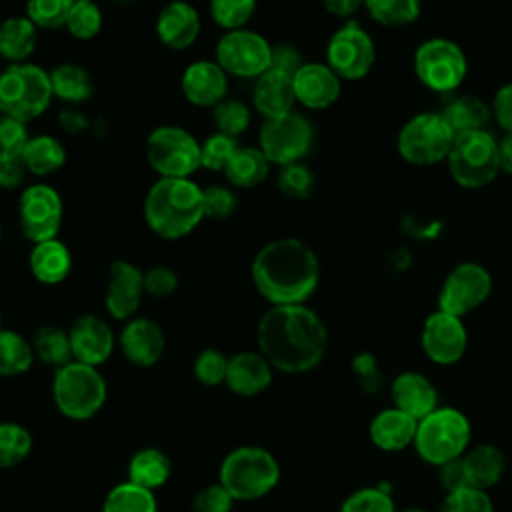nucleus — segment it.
Wrapping results in <instances>:
<instances>
[{
  "label": "nucleus",
  "mask_w": 512,
  "mask_h": 512,
  "mask_svg": "<svg viewBox=\"0 0 512 512\" xmlns=\"http://www.w3.org/2000/svg\"><path fill=\"white\" fill-rule=\"evenodd\" d=\"M106 396L108 386L96 366L72 360L54 374V404L70 420H88L96 416L104 406Z\"/></svg>",
  "instance_id": "nucleus-6"
},
{
  "label": "nucleus",
  "mask_w": 512,
  "mask_h": 512,
  "mask_svg": "<svg viewBox=\"0 0 512 512\" xmlns=\"http://www.w3.org/2000/svg\"><path fill=\"white\" fill-rule=\"evenodd\" d=\"M442 116L448 122V126L452 128V132L458 136L464 132L484 130L492 116V108L478 96L462 94V96L452 98L446 104V108L442 110Z\"/></svg>",
  "instance_id": "nucleus-32"
},
{
  "label": "nucleus",
  "mask_w": 512,
  "mask_h": 512,
  "mask_svg": "<svg viewBox=\"0 0 512 512\" xmlns=\"http://www.w3.org/2000/svg\"><path fill=\"white\" fill-rule=\"evenodd\" d=\"M226 370H228V358L216 350V348H206L202 350L192 366L194 378L204 384V386H218L224 384L226 380Z\"/></svg>",
  "instance_id": "nucleus-49"
},
{
  "label": "nucleus",
  "mask_w": 512,
  "mask_h": 512,
  "mask_svg": "<svg viewBox=\"0 0 512 512\" xmlns=\"http://www.w3.org/2000/svg\"><path fill=\"white\" fill-rule=\"evenodd\" d=\"M314 128L306 116L290 112L280 118L266 120L260 128V150L270 164H294L310 152Z\"/></svg>",
  "instance_id": "nucleus-12"
},
{
  "label": "nucleus",
  "mask_w": 512,
  "mask_h": 512,
  "mask_svg": "<svg viewBox=\"0 0 512 512\" xmlns=\"http://www.w3.org/2000/svg\"><path fill=\"white\" fill-rule=\"evenodd\" d=\"M200 34L198 10L184 2H168L156 18V36L170 50H186L196 42Z\"/></svg>",
  "instance_id": "nucleus-23"
},
{
  "label": "nucleus",
  "mask_w": 512,
  "mask_h": 512,
  "mask_svg": "<svg viewBox=\"0 0 512 512\" xmlns=\"http://www.w3.org/2000/svg\"><path fill=\"white\" fill-rule=\"evenodd\" d=\"M492 114L504 134H512V82L502 84L492 100Z\"/></svg>",
  "instance_id": "nucleus-56"
},
{
  "label": "nucleus",
  "mask_w": 512,
  "mask_h": 512,
  "mask_svg": "<svg viewBox=\"0 0 512 512\" xmlns=\"http://www.w3.org/2000/svg\"><path fill=\"white\" fill-rule=\"evenodd\" d=\"M370 18L386 28H402L418 20L420 0H364Z\"/></svg>",
  "instance_id": "nucleus-39"
},
{
  "label": "nucleus",
  "mask_w": 512,
  "mask_h": 512,
  "mask_svg": "<svg viewBox=\"0 0 512 512\" xmlns=\"http://www.w3.org/2000/svg\"><path fill=\"white\" fill-rule=\"evenodd\" d=\"M462 462L466 468L468 484L480 490H488L498 484L506 468V458L494 444H478L466 450Z\"/></svg>",
  "instance_id": "nucleus-29"
},
{
  "label": "nucleus",
  "mask_w": 512,
  "mask_h": 512,
  "mask_svg": "<svg viewBox=\"0 0 512 512\" xmlns=\"http://www.w3.org/2000/svg\"><path fill=\"white\" fill-rule=\"evenodd\" d=\"M164 348V332L150 318H130L120 332V350L134 366H154L162 358Z\"/></svg>",
  "instance_id": "nucleus-21"
},
{
  "label": "nucleus",
  "mask_w": 512,
  "mask_h": 512,
  "mask_svg": "<svg viewBox=\"0 0 512 512\" xmlns=\"http://www.w3.org/2000/svg\"><path fill=\"white\" fill-rule=\"evenodd\" d=\"M402 512H426L424 508H416V506H412V508H404Z\"/></svg>",
  "instance_id": "nucleus-62"
},
{
  "label": "nucleus",
  "mask_w": 512,
  "mask_h": 512,
  "mask_svg": "<svg viewBox=\"0 0 512 512\" xmlns=\"http://www.w3.org/2000/svg\"><path fill=\"white\" fill-rule=\"evenodd\" d=\"M468 444L470 422L466 414L456 408H436L418 420L414 448L418 456L432 466H442L464 456Z\"/></svg>",
  "instance_id": "nucleus-7"
},
{
  "label": "nucleus",
  "mask_w": 512,
  "mask_h": 512,
  "mask_svg": "<svg viewBox=\"0 0 512 512\" xmlns=\"http://www.w3.org/2000/svg\"><path fill=\"white\" fill-rule=\"evenodd\" d=\"M202 218V188L190 178H160L144 198V220L164 240L184 238Z\"/></svg>",
  "instance_id": "nucleus-3"
},
{
  "label": "nucleus",
  "mask_w": 512,
  "mask_h": 512,
  "mask_svg": "<svg viewBox=\"0 0 512 512\" xmlns=\"http://www.w3.org/2000/svg\"><path fill=\"white\" fill-rule=\"evenodd\" d=\"M270 172V160L260 148L240 146L230 164L224 170V176L230 184L238 188H254L266 180Z\"/></svg>",
  "instance_id": "nucleus-34"
},
{
  "label": "nucleus",
  "mask_w": 512,
  "mask_h": 512,
  "mask_svg": "<svg viewBox=\"0 0 512 512\" xmlns=\"http://www.w3.org/2000/svg\"><path fill=\"white\" fill-rule=\"evenodd\" d=\"M270 60V42L246 28L228 30L216 44V62L226 74L238 78H258L270 68Z\"/></svg>",
  "instance_id": "nucleus-14"
},
{
  "label": "nucleus",
  "mask_w": 512,
  "mask_h": 512,
  "mask_svg": "<svg viewBox=\"0 0 512 512\" xmlns=\"http://www.w3.org/2000/svg\"><path fill=\"white\" fill-rule=\"evenodd\" d=\"M240 144L238 138L222 134V132H214L210 134L202 144H200V162L202 168L206 170H226V166L230 164V160L234 158V154L238 152Z\"/></svg>",
  "instance_id": "nucleus-43"
},
{
  "label": "nucleus",
  "mask_w": 512,
  "mask_h": 512,
  "mask_svg": "<svg viewBox=\"0 0 512 512\" xmlns=\"http://www.w3.org/2000/svg\"><path fill=\"white\" fill-rule=\"evenodd\" d=\"M418 420L396 406L380 410L370 422V440L384 452H400L414 444Z\"/></svg>",
  "instance_id": "nucleus-27"
},
{
  "label": "nucleus",
  "mask_w": 512,
  "mask_h": 512,
  "mask_svg": "<svg viewBox=\"0 0 512 512\" xmlns=\"http://www.w3.org/2000/svg\"><path fill=\"white\" fill-rule=\"evenodd\" d=\"M212 118L216 124V132L238 138L240 134H244L248 130L252 114H250V108L242 100L224 98L220 104H216L212 108Z\"/></svg>",
  "instance_id": "nucleus-41"
},
{
  "label": "nucleus",
  "mask_w": 512,
  "mask_h": 512,
  "mask_svg": "<svg viewBox=\"0 0 512 512\" xmlns=\"http://www.w3.org/2000/svg\"><path fill=\"white\" fill-rule=\"evenodd\" d=\"M322 4L330 14L338 18H350L360 10V6H364V0H322Z\"/></svg>",
  "instance_id": "nucleus-59"
},
{
  "label": "nucleus",
  "mask_w": 512,
  "mask_h": 512,
  "mask_svg": "<svg viewBox=\"0 0 512 512\" xmlns=\"http://www.w3.org/2000/svg\"><path fill=\"white\" fill-rule=\"evenodd\" d=\"M258 352L284 374L314 370L328 348L322 318L306 304L270 306L256 328Z\"/></svg>",
  "instance_id": "nucleus-1"
},
{
  "label": "nucleus",
  "mask_w": 512,
  "mask_h": 512,
  "mask_svg": "<svg viewBox=\"0 0 512 512\" xmlns=\"http://www.w3.org/2000/svg\"><path fill=\"white\" fill-rule=\"evenodd\" d=\"M438 512H494V504L486 490L468 486L446 494Z\"/></svg>",
  "instance_id": "nucleus-48"
},
{
  "label": "nucleus",
  "mask_w": 512,
  "mask_h": 512,
  "mask_svg": "<svg viewBox=\"0 0 512 512\" xmlns=\"http://www.w3.org/2000/svg\"><path fill=\"white\" fill-rule=\"evenodd\" d=\"M414 72L428 90L448 94L464 82L468 60L454 40L428 38L414 52Z\"/></svg>",
  "instance_id": "nucleus-11"
},
{
  "label": "nucleus",
  "mask_w": 512,
  "mask_h": 512,
  "mask_svg": "<svg viewBox=\"0 0 512 512\" xmlns=\"http://www.w3.org/2000/svg\"><path fill=\"white\" fill-rule=\"evenodd\" d=\"M392 402L398 410L422 420L438 408V392L434 384L420 372H402L390 386Z\"/></svg>",
  "instance_id": "nucleus-26"
},
{
  "label": "nucleus",
  "mask_w": 512,
  "mask_h": 512,
  "mask_svg": "<svg viewBox=\"0 0 512 512\" xmlns=\"http://www.w3.org/2000/svg\"><path fill=\"white\" fill-rule=\"evenodd\" d=\"M456 134L442 112H420L398 132V154L414 166H432L448 158Z\"/></svg>",
  "instance_id": "nucleus-9"
},
{
  "label": "nucleus",
  "mask_w": 512,
  "mask_h": 512,
  "mask_svg": "<svg viewBox=\"0 0 512 512\" xmlns=\"http://www.w3.org/2000/svg\"><path fill=\"white\" fill-rule=\"evenodd\" d=\"M102 28V12L92 0H78L72 4L66 30L78 40L94 38Z\"/></svg>",
  "instance_id": "nucleus-44"
},
{
  "label": "nucleus",
  "mask_w": 512,
  "mask_h": 512,
  "mask_svg": "<svg viewBox=\"0 0 512 512\" xmlns=\"http://www.w3.org/2000/svg\"><path fill=\"white\" fill-rule=\"evenodd\" d=\"M438 480H440V486L444 488L446 494L450 492H456V490H462V488H468V476H466V468H464V462H462V456L456 458V460H450L442 466H438Z\"/></svg>",
  "instance_id": "nucleus-55"
},
{
  "label": "nucleus",
  "mask_w": 512,
  "mask_h": 512,
  "mask_svg": "<svg viewBox=\"0 0 512 512\" xmlns=\"http://www.w3.org/2000/svg\"><path fill=\"white\" fill-rule=\"evenodd\" d=\"M234 498L218 484L204 486L192 500V512H232Z\"/></svg>",
  "instance_id": "nucleus-52"
},
{
  "label": "nucleus",
  "mask_w": 512,
  "mask_h": 512,
  "mask_svg": "<svg viewBox=\"0 0 512 512\" xmlns=\"http://www.w3.org/2000/svg\"><path fill=\"white\" fill-rule=\"evenodd\" d=\"M26 164L22 160V156L18 158H10V160H0V188H18L24 178H26Z\"/></svg>",
  "instance_id": "nucleus-58"
},
{
  "label": "nucleus",
  "mask_w": 512,
  "mask_h": 512,
  "mask_svg": "<svg viewBox=\"0 0 512 512\" xmlns=\"http://www.w3.org/2000/svg\"><path fill=\"white\" fill-rule=\"evenodd\" d=\"M62 214V198L48 184H32L20 196L18 216L22 232L34 244L56 238L62 224Z\"/></svg>",
  "instance_id": "nucleus-16"
},
{
  "label": "nucleus",
  "mask_w": 512,
  "mask_h": 512,
  "mask_svg": "<svg viewBox=\"0 0 512 512\" xmlns=\"http://www.w3.org/2000/svg\"><path fill=\"white\" fill-rule=\"evenodd\" d=\"M252 282L272 306L304 304L320 282L316 252L298 238H278L252 260Z\"/></svg>",
  "instance_id": "nucleus-2"
},
{
  "label": "nucleus",
  "mask_w": 512,
  "mask_h": 512,
  "mask_svg": "<svg viewBox=\"0 0 512 512\" xmlns=\"http://www.w3.org/2000/svg\"><path fill=\"white\" fill-rule=\"evenodd\" d=\"M178 288V276L168 266H154L144 272V292L154 298H166Z\"/></svg>",
  "instance_id": "nucleus-53"
},
{
  "label": "nucleus",
  "mask_w": 512,
  "mask_h": 512,
  "mask_svg": "<svg viewBox=\"0 0 512 512\" xmlns=\"http://www.w3.org/2000/svg\"><path fill=\"white\" fill-rule=\"evenodd\" d=\"M0 324H2V312H0Z\"/></svg>",
  "instance_id": "nucleus-63"
},
{
  "label": "nucleus",
  "mask_w": 512,
  "mask_h": 512,
  "mask_svg": "<svg viewBox=\"0 0 512 512\" xmlns=\"http://www.w3.org/2000/svg\"><path fill=\"white\" fill-rule=\"evenodd\" d=\"M28 138L30 136L24 122L0 114V160L22 156Z\"/></svg>",
  "instance_id": "nucleus-50"
},
{
  "label": "nucleus",
  "mask_w": 512,
  "mask_h": 512,
  "mask_svg": "<svg viewBox=\"0 0 512 512\" xmlns=\"http://www.w3.org/2000/svg\"><path fill=\"white\" fill-rule=\"evenodd\" d=\"M170 472V458L160 448H142L128 462V482L152 492L168 482Z\"/></svg>",
  "instance_id": "nucleus-31"
},
{
  "label": "nucleus",
  "mask_w": 512,
  "mask_h": 512,
  "mask_svg": "<svg viewBox=\"0 0 512 512\" xmlns=\"http://www.w3.org/2000/svg\"><path fill=\"white\" fill-rule=\"evenodd\" d=\"M446 162L458 186L468 190L484 188L500 172L498 140L486 128L458 134Z\"/></svg>",
  "instance_id": "nucleus-8"
},
{
  "label": "nucleus",
  "mask_w": 512,
  "mask_h": 512,
  "mask_svg": "<svg viewBox=\"0 0 512 512\" xmlns=\"http://www.w3.org/2000/svg\"><path fill=\"white\" fill-rule=\"evenodd\" d=\"M34 348L22 334L0 328V376H20L30 370Z\"/></svg>",
  "instance_id": "nucleus-37"
},
{
  "label": "nucleus",
  "mask_w": 512,
  "mask_h": 512,
  "mask_svg": "<svg viewBox=\"0 0 512 512\" xmlns=\"http://www.w3.org/2000/svg\"><path fill=\"white\" fill-rule=\"evenodd\" d=\"M22 160L30 174L34 176H50L58 172L66 162V150L60 140L48 134H40L34 138H28Z\"/></svg>",
  "instance_id": "nucleus-33"
},
{
  "label": "nucleus",
  "mask_w": 512,
  "mask_h": 512,
  "mask_svg": "<svg viewBox=\"0 0 512 512\" xmlns=\"http://www.w3.org/2000/svg\"><path fill=\"white\" fill-rule=\"evenodd\" d=\"M32 348H34V356H38L44 364L54 366L56 370L74 360L68 332L52 324L42 326L34 332Z\"/></svg>",
  "instance_id": "nucleus-36"
},
{
  "label": "nucleus",
  "mask_w": 512,
  "mask_h": 512,
  "mask_svg": "<svg viewBox=\"0 0 512 512\" xmlns=\"http://www.w3.org/2000/svg\"><path fill=\"white\" fill-rule=\"evenodd\" d=\"M492 292V276L478 262H460L444 278L438 292V310L466 316L482 306Z\"/></svg>",
  "instance_id": "nucleus-15"
},
{
  "label": "nucleus",
  "mask_w": 512,
  "mask_h": 512,
  "mask_svg": "<svg viewBox=\"0 0 512 512\" xmlns=\"http://www.w3.org/2000/svg\"><path fill=\"white\" fill-rule=\"evenodd\" d=\"M52 94L64 102H84L94 94V84L90 74L78 64H60L50 70Z\"/></svg>",
  "instance_id": "nucleus-35"
},
{
  "label": "nucleus",
  "mask_w": 512,
  "mask_h": 512,
  "mask_svg": "<svg viewBox=\"0 0 512 512\" xmlns=\"http://www.w3.org/2000/svg\"><path fill=\"white\" fill-rule=\"evenodd\" d=\"M218 480L234 502L258 500L276 488L280 464L262 446H238L222 460Z\"/></svg>",
  "instance_id": "nucleus-4"
},
{
  "label": "nucleus",
  "mask_w": 512,
  "mask_h": 512,
  "mask_svg": "<svg viewBox=\"0 0 512 512\" xmlns=\"http://www.w3.org/2000/svg\"><path fill=\"white\" fill-rule=\"evenodd\" d=\"M338 512H396L392 496L378 486H366L352 492Z\"/></svg>",
  "instance_id": "nucleus-47"
},
{
  "label": "nucleus",
  "mask_w": 512,
  "mask_h": 512,
  "mask_svg": "<svg viewBox=\"0 0 512 512\" xmlns=\"http://www.w3.org/2000/svg\"><path fill=\"white\" fill-rule=\"evenodd\" d=\"M228 90V74L214 60H198L186 66L182 74V92L194 106L214 108Z\"/></svg>",
  "instance_id": "nucleus-22"
},
{
  "label": "nucleus",
  "mask_w": 512,
  "mask_h": 512,
  "mask_svg": "<svg viewBox=\"0 0 512 512\" xmlns=\"http://www.w3.org/2000/svg\"><path fill=\"white\" fill-rule=\"evenodd\" d=\"M72 358L90 366L104 364L114 350V334L110 326L96 314H84L74 320L68 330Z\"/></svg>",
  "instance_id": "nucleus-20"
},
{
  "label": "nucleus",
  "mask_w": 512,
  "mask_h": 512,
  "mask_svg": "<svg viewBox=\"0 0 512 512\" xmlns=\"http://www.w3.org/2000/svg\"><path fill=\"white\" fill-rule=\"evenodd\" d=\"M54 94L50 72L32 64H10L0 72V114L28 122L44 114Z\"/></svg>",
  "instance_id": "nucleus-5"
},
{
  "label": "nucleus",
  "mask_w": 512,
  "mask_h": 512,
  "mask_svg": "<svg viewBox=\"0 0 512 512\" xmlns=\"http://www.w3.org/2000/svg\"><path fill=\"white\" fill-rule=\"evenodd\" d=\"M158 504L152 490L132 482L116 484L104 498L102 512H156Z\"/></svg>",
  "instance_id": "nucleus-38"
},
{
  "label": "nucleus",
  "mask_w": 512,
  "mask_h": 512,
  "mask_svg": "<svg viewBox=\"0 0 512 512\" xmlns=\"http://www.w3.org/2000/svg\"><path fill=\"white\" fill-rule=\"evenodd\" d=\"M256 0H210V16L224 30H238L252 18Z\"/></svg>",
  "instance_id": "nucleus-45"
},
{
  "label": "nucleus",
  "mask_w": 512,
  "mask_h": 512,
  "mask_svg": "<svg viewBox=\"0 0 512 512\" xmlns=\"http://www.w3.org/2000/svg\"><path fill=\"white\" fill-rule=\"evenodd\" d=\"M30 272L40 284H60L68 278L72 270V254L64 242L58 238L44 240L34 244L30 256H28Z\"/></svg>",
  "instance_id": "nucleus-28"
},
{
  "label": "nucleus",
  "mask_w": 512,
  "mask_h": 512,
  "mask_svg": "<svg viewBox=\"0 0 512 512\" xmlns=\"http://www.w3.org/2000/svg\"><path fill=\"white\" fill-rule=\"evenodd\" d=\"M272 382V366L260 352H238L228 358L224 384L238 396H256Z\"/></svg>",
  "instance_id": "nucleus-25"
},
{
  "label": "nucleus",
  "mask_w": 512,
  "mask_h": 512,
  "mask_svg": "<svg viewBox=\"0 0 512 512\" xmlns=\"http://www.w3.org/2000/svg\"><path fill=\"white\" fill-rule=\"evenodd\" d=\"M296 102L310 110H324L340 98L342 80L338 74L320 62H304L292 76Z\"/></svg>",
  "instance_id": "nucleus-19"
},
{
  "label": "nucleus",
  "mask_w": 512,
  "mask_h": 512,
  "mask_svg": "<svg viewBox=\"0 0 512 512\" xmlns=\"http://www.w3.org/2000/svg\"><path fill=\"white\" fill-rule=\"evenodd\" d=\"M420 342L428 360L448 366L464 356L468 332L460 316L436 310L424 320Z\"/></svg>",
  "instance_id": "nucleus-17"
},
{
  "label": "nucleus",
  "mask_w": 512,
  "mask_h": 512,
  "mask_svg": "<svg viewBox=\"0 0 512 512\" xmlns=\"http://www.w3.org/2000/svg\"><path fill=\"white\" fill-rule=\"evenodd\" d=\"M376 60L372 36L356 22H346L328 40L326 64L340 80H360L370 74Z\"/></svg>",
  "instance_id": "nucleus-13"
},
{
  "label": "nucleus",
  "mask_w": 512,
  "mask_h": 512,
  "mask_svg": "<svg viewBox=\"0 0 512 512\" xmlns=\"http://www.w3.org/2000/svg\"><path fill=\"white\" fill-rule=\"evenodd\" d=\"M252 102L254 108L266 118H280L290 112H294L296 94L292 76L268 68L264 74L256 78V84L252 88Z\"/></svg>",
  "instance_id": "nucleus-24"
},
{
  "label": "nucleus",
  "mask_w": 512,
  "mask_h": 512,
  "mask_svg": "<svg viewBox=\"0 0 512 512\" xmlns=\"http://www.w3.org/2000/svg\"><path fill=\"white\" fill-rule=\"evenodd\" d=\"M204 216L224 220L236 210V196L226 186H208L202 190Z\"/></svg>",
  "instance_id": "nucleus-51"
},
{
  "label": "nucleus",
  "mask_w": 512,
  "mask_h": 512,
  "mask_svg": "<svg viewBox=\"0 0 512 512\" xmlns=\"http://www.w3.org/2000/svg\"><path fill=\"white\" fill-rule=\"evenodd\" d=\"M60 124L68 130V132H80L86 128V118L72 108H66L60 112Z\"/></svg>",
  "instance_id": "nucleus-61"
},
{
  "label": "nucleus",
  "mask_w": 512,
  "mask_h": 512,
  "mask_svg": "<svg viewBox=\"0 0 512 512\" xmlns=\"http://www.w3.org/2000/svg\"><path fill=\"white\" fill-rule=\"evenodd\" d=\"M38 44V28L26 16H10L0 24V56L10 64L26 62Z\"/></svg>",
  "instance_id": "nucleus-30"
},
{
  "label": "nucleus",
  "mask_w": 512,
  "mask_h": 512,
  "mask_svg": "<svg viewBox=\"0 0 512 512\" xmlns=\"http://www.w3.org/2000/svg\"><path fill=\"white\" fill-rule=\"evenodd\" d=\"M144 294V272L128 260L112 262L104 296L108 314L116 320L134 318Z\"/></svg>",
  "instance_id": "nucleus-18"
},
{
  "label": "nucleus",
  "mask_w": 512,
  "mask_h": 512,
  "mask_svg": "<svg viewBox=\"0 0 512 512\" xmlns=\"http://www.w3.org/2000/svg\"><path fill=\"white\" fill-rule=\"evenodd\" d=\"M302 56L300 52L290 46V44H280V46H272V60H270V68L284 72L288 76H294L298 72V68L302 66Z\"/></svg>",
  "instance_id": "nucleus-57"
},
{
  "label": "nucleus",
  "mask_w": 512,
  "mask_h": 512,
  "mask_svg": "<svg viewBox=\"0 0 512 512\" xmlns=\"http://www.w3.org/2000/svg\"><path fill=\"white\" fill-rule=\"evenodd\" d=\"M498 168L512 176V134H504L498 140Z\"/></svg>",
  "instance_id": "nucleus-60"
},
{
  "label": "nucleus",
  "mask_w": 512,
  "mask_h": 512,
  "mask_svg": "<svg viewBox=\"0 0 512 512\" xmlns=\"http://www.w3.org/2000/svg\"><path fill=\"white\" fill-rule=\"evenodd\" d=\"M32 434L18 422H0V470L14 468L28 458Z\"/></svg>",
  "instance_id": "nucleus-40"
},
{
  "label": "nucleus",
  "mask_w": 512,
  "mask_h": 512,
  "mask_svg": "<svg viewBox=\"0 0 512 512\" xmlns=\"http://www.w3.org/2000/svg\"><path fill=\"white\" fill-rule=\"evenodd\" d=\"M352 370L358 376V382L362 386L364 392L368 394H376L382 386V374L380 368L376 364V358L368 352H360L354 356L352 360Z\"/></svg>",
  "instance_id": "nucleus-54"
},
{
  "label": "nucleus",
  "mask_w": 512,
  "mask_h": 512,
  "mask_svg": "<svg viewBox=\"0 0 512 512\" xmlns=\"http://www.w3.org/2000/svg\"><path fill=\"white\" fill-rule=\"evenodd\" d=\"M314 182L312 170L302 162L286 164L278 174L280 192L292 200H306L314 192Z\"/></svg>",
  "instance_id": "nucleus-46"
},
{
  "label": "nucleus",
  "mask_w": 512,
  "mask_h": 512,
  "mask_svg": "<svg viewBox=\"0 0 512 512\" xmlns=\"http://www.w3.org/2000/svg\"><path fill=\"white\" fill-rule=\"evenodd\" d=\"M72 2H78V0H72Z\"/></svg>",
  "instance_id": "nucleus-64"
},
{
  "label": "nucleus",
  "mask_w": 512,
  "mask_h": 512,
  "mask_svg": "<svg viewBox=\"0 0 512 512\" xmlns=\"http://www.w3.org/2000/svg\"><path fill=\"white\" fill-rule=\"evenodd\" d=\"M146 160L160 178H190L200 162L198 140L180 126H158L146 140Z\"/></svg>",
  "instance_id": "nucleus-10"
},
{
  "label": "nucleus",
  "mask_w": 512,
  "mask_h": 512,
  "mask_svg": "<svg viewBox=\"0 0 512 512\" xmlns=\"http://www.w3.org/2000/svg\"><path fill=\"white\" fill-rule=\"evenodd\" d=\"M72 0H28L26 18L40 30H56L66 26Z\"/></svg>",
  "instance_id": "nucleus-42"
}]
</instances>
